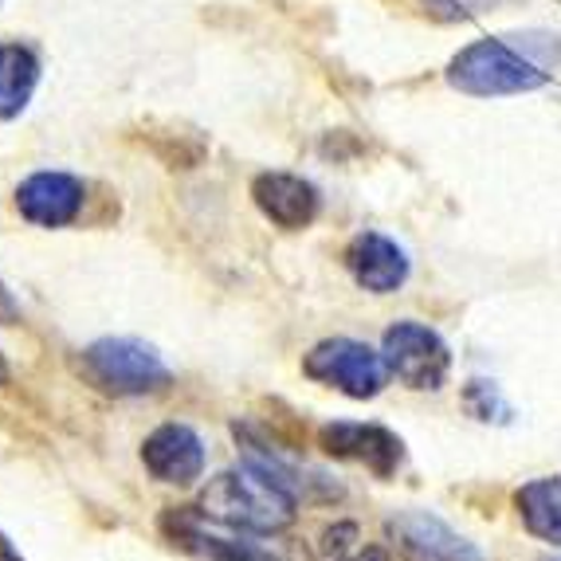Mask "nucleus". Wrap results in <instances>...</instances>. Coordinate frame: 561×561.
I'll return each instance as SVG.
<instances>
[{"label":"nucleus","instance_id":"9","mask_svg":"<svg viewBox=\"0 0 561 561\" xmlns=\"http://www.w3.org/2000/svg\"><path fill=\"white\" fill-rule=\"evenodd\" d=\"M87 185L71 173H59V169H39L32 178L20 181L16 188V208L28 225L39 228H67L76 225L79 213H83Z\"/></svg>","mask_w":561,"mask_h":561},{"label":"nucleus","instance_id":"6","mask_svg":"<svg viewBox=\"0 0 561 561\" xmlns=\"http://www.w3.org/2000/svg\"><path fill=\"white\" fill-rule=\"evenodd\" d=\"M232 432H236V444H240L243 463L263 471V476L272 479L275 486H283L287 495H295V499H337L342 495V486H337L334 479L307 468V463H299L287 448H279V444H275L267 432L255 428V424H236Z\"/></svg>","mask_w":561,"mask_h":561},{"label":"nucleus","instance_id":"1","mask_svg":"<svg viewBox=\"0 0 561 561\" xmlns=\"http://www.w3.org/2000/svg\"><path fill=\"white\" fill-rule=\"evenodd\" d=\"M561 67V36L546 28H518L476 39L448 64V83L471 99H506L538 91Z\"/></svg>","mask_w":561,"mask_h":561},{"label":"nucleus","instance_id":"13","mask_svg":"<svg viewBox=\"0 0 561 561\" xmlns=\"http://www.w3.org/2000/svg\"><path fill=\"white\" fill-rule=\"evenodd\" d=\"M346 272L369 295H393L409 283V252L381 232H357L346 243Z\"/></svg>","mask_w":561,"mask_h":561},{"label":"nucleus","instance_id":"16","mask_svg":"<svg viewBox=\"0 0 561 561\" xmlns=\"http://www.w3.org/2000/svg\"><path fill=\"white\" fill-rule=\"evenodd\" d=\"M322 558L327 561H389L385 546L362 542V526L357 523H334L322 530Z\"/></svg>","mask_w":561,"mask_h":561},{"label":"nucleus","instance_id":"11","mask_svg":"<svg viewBox=\"0 0 561 561\" xmlns=\"http://www.w3.org/2000/svg\"><path fill=\"white\" fill-rule=\"evenodd\" d=\"M205 440L188 424H161L141 444V463L158 483L188 486L205 476Z\"/></svg>","mask_w":561,"mask_h":561},{"label":"nucleus","instance_id":"15","mask_svg":"<svg viewBox=\"0 0 561 561\" xmlns=\"http://www.w3.org/2000/svg\"><path fill=\"white\" fill-rule=\"evenodd\" d=\"M515 511L534 538L561 550V476H542L518 486Z\"/></svg>","mask_w":561,"mask_h":561},{"label":"nucleus","instance_id":"21","mask_svg":"<svg viewBox=\"0 0 561 561\" xmlns=\"http://www.w3.org/2000/svg\"><path fill=\"white\" fill-rule=\"evenodd\" d=\"M0 385H9V362H4V354H0Z\"/></svg>","mask_w":561,"mask_h":561},{"label":"nucleus","instance_id":"12","mask_svg":"<svg viewBox=\"0 0 561 561\" xmlns=\"http://www.w3.org/2000/svg\"><path fill=\"white\" fill-rule=\"evenodd\" d=\"M161 530L181 553H188L193 561H279L272 550H263L255 542H243V538H228V534H213L205 526V515L197 506H181V511H169L161 518Z\"/></svg>","mask_w":561,"mask_h":561},{"label":"nucleus","instance_id":"17","mask_svg":"<svg viewBox=\"0 0 561 561\" xmlns=\"http://www.w3.org/2000/svg\"><path fill=\"white\" fill-rule=\"evenodd\" d=\"M463 404H468L471 416L483 424H511V416H515V409L506 404V397L499 393L495 381H468Z\"/></svg>","mask_w":561,"mask_h":561},{"label":"nucleus","instance_id":"4","mask_svg":"<svg viewBox=\"0 0 561 561\" xmlns=\"http://www.w3.org/2000/svg\"><path fill=\"white\" fill-rule=\"evenodd\" d=\"M302 374L327 389L346 393L350 401H374L385 381L393 377L381 350L365 346L357 337H327L319 346H310V354L302 357Z\"/></svg>","mask_w":561,"mask_h":561},{"label":"nucleus","instance_id":"14","mask_svg":"<svg viewBox=\"0 0 561 561\" xmlns=\"http://www.w3.org/2000/svg\"><path fill=\"white\" fill-rule=\"evenodd\" d=\"M39 76H44V67H39L36 47L20 44V39L0 44V122H12L28 111Z\"/></svg>","mask_w":561,"mask_h":561},{"label":"nucleus","instance_id":"8","mask_svg":"<svg viewBox=\"0 0 561 561\" xmlns=\"http://www.w3.org/2000/svg\"><path fill=\"white\" fill-rule=\"evenodd\" d=\"M319 448L334 459H346L357 468L374 471L377 479H393L404 463V440L385 424L334 421L319 428Z\"/></svg>","mask_w":561,"mask_h":561},{"label":"nucleus","instance_id":"19","mask_svg":"<svg viewBox=\"0 0 561 561\" xmlns=\"http://www.w3.org/2000/svg\"><path fill=\"white\" fill-rule=\"evenodd\" d=\"M12 319H16V302H12L9 287L0 283V322H12Z\"/></svg>","mask_w":561,"mask_h":561},{"label":"nucleus","instance_id":"20","mask_svg":"<svg viewBox=\"0 0 561 561\" xmlns=\"http://www.w3.org/2000/svg\"><path fill=\"white\" fill-rule=\"evenodd\" d=\"M0 561H24V558L16 553V546H12L9 538H4V534H0Z\"/></svg>","mask_w":561,"mask_h":561},{"label":"nucleus","instance_id":"10","mask_svg":"<svg viewBox=\"0 0 561 561\" xmlns=\"http://www.w3.org/2000/svg\"><path fill=\"white\" fill-rule=\"evenodd\" d=\"M252 201L275 228L283 232H302L319 220L322 213V193L299 173H283V169H267L255 173L252 181Z\"/></svg>","mask_w":561,"mask_h":561},{"label":"nucleus","instance_id":"7","mask_svg":"<svg viewBox=\"0 0 561 561\" xmlns=\"http://www.w3.org/2000/svg\"><path fill=\"white\" fill-rule=\"evenodd\" d=\"M385 534L404 561H483V550L432 511H397Z\"/></svg>","mask_w":561,"mask_h":561},{"label":"nucleus","instance_id":"5","mask_svg":"<svg viewBox=\"0 0 561 561\" xmlns=\"http://www.w3.org/2000/svg\"><path fill=\"white\" fill-rule=\"evenodd\" d=\"M381 354L389 374L401 385L416 389V393H436L451 377V350L440 334L424 322L401 319L385 330Z\"/></svg>","mask_w":561,"mask_h":561},{"label":"nucleus","instance_id":"22","mask_svg":"<svg viewBox=\"0 0 561 561\" xmlns=\"http://www.w3.org/2000/svg\"><path fill=\"white\" fill-rule=\"evenodd\" d=\"M542 561H561V558H542Z\"/></svg>","mask_w":561,"mask_h":561},{"label":"nucleus","instance_id":"3","mask_svg":"<svg viewBox=\"0 0 561 561\" xmlns=\"http://www.w3.org/2000/svg\"><path fill=\"white\" fill-rule=\"evenodd\" d=\"M87 381L111 397H146L169 385V365L141 337H99L79 357Z\"/></svg>","mask_w":561,"mask_h":561},{"label":"nucleus","instance_id":"18","mask_svg":"<svg viewBox=\"0 0 561 561\" xmlns=\"http://www.w3.org/2000/svg\"><path fill=\"white\" fill-rule=\"evenodd\" d=\"M491 4H499V0H424V12L436 20H448V24H456V20H468L476 16L479 9H491Z\"/></svg>","mask_w":561,"mask_h":561},{"label":"nucleus","instance_id":"2","mask_svg":"<svg viewBox=\"0 0 561 561\" xmlns=\"http://www.w3.org/2000/svg\"><path fill=\"white\" fill-rule=\"evenodd\" d=\"M197 511L208 523H220L228 530L272 538V534H283L295 526L299 499L287 495L283 486H275L263 471L240 463V468L208 479V486L197 499Z\"/></svg>","mask_w":561,"mask_h":561}]
</instances>
